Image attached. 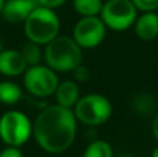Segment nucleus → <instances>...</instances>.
I'll list each match as a JSON object with an SVG mask.
<instances>
[{"mask_svg": "<svg viewBox=\"0 0 158 157\" xmlns=\"http://www.w3.org/2000/svg\"><path fill=\"white\" fill-rule=\"evenodd\" d=\"M107 35V27L98 15L81 17L72 31V38L82 49H94L100 46Z\"/></svg>", "mask_w": 158, "mask_h": 157, "instance_id": "6e6552de", "label": "nucleus"}, {"mask_svg": "<svg viewBox=\"0 0 158 157\" xmlns=\"http://www.w3.org/2000/svg\"><path fill=\"white\" fill-rule=\"evenodd\" d=\"M32 136V122L27 114L10 110L0 117V139L7 146L19 147Z\"/></svg>", "mask_w": 158, "mask_h": 157, "instance_id": "39448f33", "label": "nucleus"}, {"mask_svg": "<svg viewBox=\"0 0 158 157\" xmlns=\"http://www.w3.org/2000/svg\"><path fill=\"white\" fill-rule=\"evenodd\" d=\"M151 157H158V146L153 150V153H151Z\"/></svg>", "mask_w": 158, "mask_h": 157, "instance_id": "5701e85b", "label": "nucleus"}, {"mask_svg": "<svg viewBox=\"0 0 158 157\" xmlns=\"http://www.w3.org/2000/svg\"><path fill=\"white\" fill-rule=\"evenodd\" d=\"M72 75H74V81H77V82H87L90 78V71L89 68H87L86 66H83V64H79L77 68L72 70Z\"/></svg>", "mask_w": 158, "mask_h": 157, "instance_id": "6ab92c4d", "label": "nucleus"}, {"mask_svg": "<svg viewBox=\"0 0 158 157\" xmlns=\"http://www.w3.org/2000/svg\"><path fill=\"white\" fill-rule=\"evenodd\" d=\"M56 103L58 106H63L67 108H74L77 102L81 97V91L77 81L67 79L63 82H58V86L54 92Z\"/></svg>", "mask_w": 158, "mask_h": 157, "instance_id": "f8f14e48", "label": "nucleus"}, {"mask_svg": "<svg viewBox=\"0 0 158 157\" xmlns=\"http://www.w3.org/2000/svg\"><path fill=\"white\" fill-rule=\"evenodd\" d=\"M36 6H39L36 0H6L2 15L6 21L13 24L25 22Z\"/></svg>", "mask_w": 158, "mask_h": 157, "instance_id": "1a4fd4ad", "label": "nucleus"}, {"mask_svg": "<svg viewBox=\"0 0 158 157\" xmlns=\"http://www.w3.org/2000/svg\"><path fill=\"white\" fill-rule=\"evenodd\" d=\"M78 122L87 127H100L112 116V103L101 93H87L81 96L72 108Z\"/></svg>", "mask_w": 158, "mask_h": 157, "instance_id": "20e7f679", "label": "nucleus"}, {"mask_svg": "<svg viewBox=\"0 0 158 157\" xmlns=\"http://www.w3.org/2000/svg\"><path fill=\"white\" fill-rule=\"evenodd\" d=\"M151 132H153L156 141L158 142V111L154 114V117H153V122H151Z\"/></svg>", "mask_w": 158, "mask_h": 157, "instance_id": "4be33fe9", "label": "nucleus"}, {"mask_svg": "<svg viewBox=\"0 0 158 157\" xmlns=\"http://www.w3.org/2000/svg\"><path fill=\"white\" fill-rule=\"evenodd\" d=\"M39 6H43V7L52 8V10H56V8L61 7L67 0H36Z\"/></svg>", "mask_w": 158, "mask_h": 157, "instance_id": "412c9836", "label": "nucleus"}, {"mask_svg": "<svg viewBox=\"0 0 158 157\" xmlns=\"http://www.w3.org/2000/svg\"><path fill=\"white\" fill-rule=\"evenodd\" d=\"M135 33L142 40H154L158 36V13L157 11H144L139 14L133 27Z\"/></svg>", "mask_w": 158, "mask_h": 157, "instance_id": "9b49d317", "label": "nucleus"}, {"mask_svg": "<svg viewBox=\"0 0 158 157\" xmlns=\"http://www.w3.org/2000/svg\"><path fill=\"white\" fill-rule=\"evenodd\" d=\"M82 157H114V152L107 141L97 139L87 145Z\"/></svg>", "mask_w": 158, "mask_h": 157, "instance_id": "f3484780", "label": "nucleus"}, {"mask_svg": "<svg viewBox=\"0 0 158 157\" xmlns=\"http://www.w3.org/2000/svg\"><path fill=\"white\" fill-rule=\"evenodd\" d=\"M43 60L56 72H72L83 60V49L72 36L58 35L44 45Z\"/></svg>", "mask_w": 158, "mask_h": 157, "instance_id": "f03ea898", "label": "nucleus"}, {"mask_svg": "<svg viewBox=\"0 0 158 157\" xmlns=\"http://www.w3.org/2000/svg\"><path fill=\"white\" fill-rule=\"evenodd\" d=\"M132 106H133V110L139 116H143V117L154 116L157 113V100L150 93L136 95L133 102H132Z\"/></svg>", "mask_w": 158, "mask_h": 157, "instance_id": "ddd939ff", "label": "nucleus"}, {"mask_svg": "<svg viewBox=\"0 0 158 157\" xmlns=\"http://www.w3.org/2000/svg\"><path fill=\"white\" fill-rule=\"evenodd\" d=\"M137 15V8L131 0H106L98 17L108 29L122 32L133 27Z\"/></svg>", "mask_w": 158, "mask_h": 157, "instance_id": "423d86ee", "label": "nucleus"}, {"mask_svg": "<svg viewBox=\"0 0 158 157\" xmlns=\"http://www.w3.org/2000/svg\"><path fill=\"white\" fill-rule=\"evenodd\" d=\"M24 88L35 97H49L58 86V75L46 64L28 67L24 74Z\"/></svg>", "mask_w": 158, "mask_h": 157, "instance_id": "0eeeda50", "label": "nucleus"}, {"mask_svg": "<svg viewBox=\"0 0 158 157\" xmlns=\"http://www.w3.org/2000/svg\"><path fill=\"white\" fill-rule=\"evenodd\" d=\"M103 0H72L74 10L81 17H96L100 15L103 8Z\"/></svg>", "mask_w": 158, "mask_h": 157, "instance_id": "2eb2a0df", "label": "nucleus"}, {"mask_svg": "<svg viewBox=\"0 0 158 157\" xmlns=\"http://www.w3.org/2000/svg\"><path fill=\"white\" fill-rule=\"evenodd\" d=\"M2 50H3V49H2V42H0V52H2Z\"/></svg>", "mask_w": 158, "mask_h": 157, "instance_id": "a878e982", "label": "nucleus"}, {"mask_svg": "<svg viewBox=\"0 0 158 157\" xmlns=\"http://www.w3.org/2000/svg\"><path fill=\"white\" fill-rule=\"evenodd\" d=\"M6 0H0V14H2V10H3V6H4Z\"/></svg>", "mask_w": 158, "mask_h": 157, "instance_id": "b1692460", "label": "nucleus"}, {"mask_svg": "<svg viewBox=\"0 0 158 157\" xmlns=\"http://www.w3.org/2000/svg\"><path fill=\"white\" fill-rule=\"evenodd\" d=\"M22 96L21 86L13 81H0V103L7 106L17 104Z\"/></svg>", "mask_w": 158, "mask_h": 157, "instance_id": "4468645a", "label": "nucleus"}, {"mask_svg": "<svg viewBox=\"0 0 158 157\" xmlns=\"http://www.w3.org/2000/svg\"><path fill=\"white\" fill-rule=\"evenodd\" d=\"M21 53H22V57H24L28 67L42 64V60H43V49H42L40 45L28 40L27 43L22 46Z\"/></svg>", "mask_w": 158, "mask_h": 157, "instance_id": "dca6fc26", "label": "nucleus"}, {"mask_svg": "<svg viewBox=\"0 0 158 157\" xmlns=\"http://www.w3.org/2000/svg\"><path fill=\"white\" fill-rule=\"evenodd\" d=\"M78 132V120L72 108L57 103L44 107L32 122V135L44 152L60 155L74 145Z\"/></svg>", "mask_w": 158, "mask_h": 157, "instance_id": "f257e3e1", "label": "nucleus"}, {"mask_svg": "<svg viewBox=\"0 0 158 157\" xmlns=\"http://www.w3.org/2000/svg\"><path fill=\"white\" fill-rule=\"evenodd\" d=\"M61 22L52 8L36 6L24 22V32L28 40L44 46L60 35Z\"/></svg>", "mask_w": 158, "mask_h": 157, "instance_id": "7ed1b4c3", "label": "nucleus"}, {"mask_svg": "<svg viewBox=\"0 0 158 157\" xmlns=\"http://www.w3.org/2000/svg\"><path fill=\"white\" fill-rule=\"evenodd\" d=\"M156 11H157V13H158V6H157V8H156Z\"/></svg>", "mask_w": 158, "mask_h": 157, "instance_id": "bb28decb", "label": "nucleus"}, {"mask_svg": "<svg viewBox=\"0 0 158 157\" xmlns=\"http://www.w3.org/2000/svg\"><path fill=\"white\" fill-rule=\"evenodd\" d=\"M118 157H135V156H132V155H121V156H118Z\"/></svg>", "mask_w": 158, "mask_h": 157, "instance_id": "393cba45", "label": "nucleus"}, {"mask_svg": "<svg viewBox=\"0 0 158 157\" xmlns=\"http://www.w3.org/2000/svg\"><path fill=\"white\" fill-rule=\"evenodd\" d=\"M133 6L137 8V11H156L158 6V0H131Z\"/></svg>", "mask_w": 158, "mask_h": 157, "instance_id": "a211bd4d", "label": "nucleus"}, {"mask_svg": "<svg viewBox=\"0 0 158 157\" xmlns=\"http://www.w3.org/2000/svg\"><path fill=\"white\" fill-rule=\"evenodd\" d=\"M0 157H24L22 152L19 150V147L15 146H7L6 149H3L0 152Z\"/></svg>", "mask_w": 158, "mask_h": 157, "instance_id": "aec40b11", "label": "nucleus"}, {"mask_svg": "<svg viewBox=\"0 0 158 157\" xmlns=\"http://www.w3.org/2000/svg\"><path fill=\"white\" fill-rule=\"evenodd\" d=\"M28 68L21 50H2L0 52V74L4 77H18Z\"/></svg>", "mask_w": 158, "mask_h": 157, "instance_id": "9d476101", "label": "nucleus"}]
</instances>
